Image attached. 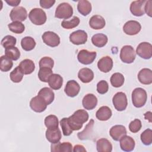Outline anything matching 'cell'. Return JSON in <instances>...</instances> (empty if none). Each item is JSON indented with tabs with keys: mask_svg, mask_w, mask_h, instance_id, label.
<instances>
[{
	"mask_svg": "<svg viewBox=\"0 0 152 152\" xmlns=\"http://www.w3.org/2000/svg\"><path fill=\"white\" fill-rule=\"evenodd\" d=\"M5 56L11 60L17 61L20 57V52L19 49L15 46H11L5 49Z\"/></svg>",
	"mask_w": 152,
	"mask_h": 152,
	"instance_id": "35",
	"label": "cell"
},
{
	"mask_svg": "<svg viewBox=\"0 0 152 152\" xmlns=\"http://www.w3.org/2000/svg\"><path fill=\"white\" fill-rule=\"evenodd\" d=\"M74 152H81V151H83V152H86V148H84V147L82 145H80V144H77V145H75L72 150Z\"/></svg>",
	"mask_w": 152,
	"mask_h": 152,
	"instance_id": "50",
	"label": "cell"
},
{
	"mask_svg": "<svg viewBox=\"0 0 152 152\" xmlns=\"http://www.w3.org/2000/svg\"><path fill=\"white\" fill-rule=\"evenodd\" d=\"M113 104L118 111H123L126 109L128 105V100L125 93L118 92L113 97Z\"/></svg>",
	"mask_w": 152,
	"mask_h": 152,
	"instance_id": "6",
	"label": "cell"
},
{
	"mask_svg": "<svg viewBox=\"0 0 152 152\" xmlns=\"http://www.w3.org/2000/svg\"><path fill=\"white\" fill-rule=\"evenodd\" d=\"M43 42L48 46L50 47H56L60 44V37L55 32L51 31H45L42 36Z\"/></svg>",
	"mask_w": 152,
	"mask_h": 152,
	"instance_id": "9",
	"label": "cell"
},
{
	"mask_svg": "<svg viewBox=\"0 0 152 152\" xmlns=\"http://www.w3.org/2000/svg\"><path fill=\"white\" fill-rule=\"evenodd\" d=\"M120 147L124 151H132L135 145L134 140L130 136L125 135L120 140Z\"/></svg>",
	"mask_w": 152,
	"mask_h": 152,
	"instance_id": "21",
	"label": "cell"
},
{
	"mask_svg": "<svg viewBox=\"0 0 152 152\" xmlns=\"http://www.w3.org/2000/svg\"><path fill=\"white\" fill-rule=\"evenodd\" d=\"M73 14V8L72 6L67 2L59 4L56 8L55 17L58 18L68 19Z\"/></svg>",
	"mask_w": 152,
	"mask_h": 152,
	"instance_id": "4",
	"label": "cell"
},
{
	"mask_svg": "<svg viewBox=\"0 0 152 152\" xmlns=\"http://www.w3.org/2000/svg\"><path fill=\"white\" fill-rule=\"evenodd\" d=\"M151 10H152V1H146L144 6V11L149 16L151 17Z\"/></svg>",
	"mask_w": 152,
	"mask_h": 152,
	"instance_id": "49",
	"label": "cell"
},
{
	"mask_svg": "<svg viewBox=\"0 0 152 152\" xmlns=\"http://www.w3.org/2000/svg\"><path fill=\"white\" fill-rule=\"evenodd\" d=\"M5 2L11 6L12 7H17L20 3V0H10V1H5Z\"/></svg>",
	"mask_w": 152,
	"mask_h": 152,
	"instance_id": "51",
	"label": "cell"
},
{
	"mask_svg": "<svg viewBox=\"0 0 152 152\" xmlns=\"http://www.w3.org/2000/svg\"><path fill=\"white\" fill-rule=\"evenodd\" d=\"M48 104L45 100L38 95L33 97L30 102L31 109L37 113H41L45 110Z\"/></svg>",
	"mask_w": 152,
	"mask_h": 152,
	"instance_id": "13",
	"label": "cell"
},
{
	"mask_svg": "<svg viewBox=\"0 0 152 152\" xmlns=\"http://www.w3.org/2000/svg\"><path fill=\"white\" fill-rule=\"evenodd\" d=\"M94 121L93 119H90L88 124L85 126L84 130L80 132L77 134V137L80 140H86L89 138L93 131Z\"/></svg>",
	"mask_w": 152,
	"mask_h": 152,
	"instance_id": "31",
	"label": "cell"
},
{
	"mask_svg": "<svg viewBox=\"0 0 152 152\" xmlns=\"http://www.w3.org/2000/svg\"><path fill=\"white\" fill-rule=\"evenodd\" d=\"M96 148L99 152H110L112 151V145L107 139L102 138L97 141Z\"/></svg>",
	"mask_w": 152,
	"mask_h": 152,
	"instance_id": "29",
	"label": "cell"
},
{
	"mask_svg": "<svg viewBox=\"0 0 152 152\" xmlns=\"http://www.w3.org/2000/svg\"><path fill=\"white\" fill-rule=\"evenodd\" d=\"M53 74L52 69L46 67L40 68L38 72V77L39 80L45 83H48L49 77Z\"/></svg>",
	"mask_w": 152,
	"mask_h": 152,
	"instance_id": "38",
	"label": "cell"
},
{
	"mask_svg": "<svg viewBox=\"0 0 152 152\" xmlns=\"http://www.w3.org/2000/svg\"><path fill=\"white\" fill-rule=\"evenodd\" d=\"M48 84L49 87L53 90H59L63 84L62 76L58 74H52L49 78Z\"/></svg>",
	"mask_w": 152,
	"mask_h": 152,
	"instance_id": "28",
	"label": "cell"
},
{
	"mask_svg": "<svg viewBox=\"0 0 152 152\" xmlns=\"http://www.w3.org/2000/svg\"><path fill=\"white\" fill-rule=\"evenodd\" d=\"M146 1L145 0H138L134 1L131 2L130 5L131 12L136 17H140L144 14V6Z\"/></svg>",
	"mask_w": 152,
	"mask_h": 152,
	"instance_id": "14",
	"label": "cell"
},
{
	"mask_svg": "<svg viewBox=\"0 0 152 152\" xmlns=\"http://www.w3.org/2000/svg\"><path fill=\"white\" fill-rule=\"evenodd\" d=\"M36 42L34 39L30 36H26L21 40V46L23 50L26 51H30L36 46Z\"/></svg>",
	"mask_w": 152,
	"mask_h": 152,
	"instance_id": "33",
	"label": "cell"
},
{
	"mask_svg": "<svg viewBox=\"0 0 152 152\" xmlns=\"http://www.w3.org/2000/svg\"><path fill=\"white\" fill-rule=\"evenodd\" d=\"M110 81L113 87L118 88L121 87L124 84L125 78L124 75L121 73L115 72L112 75Z\"/></svg>",
	"mask_w": 152,
	"mask_h": 152,
	"instance_id": "34",
	"label": "cell"
},
{
	"mask_svg": "<svg viewBox=\"0 0 152 152\" xmlns=\"http://www.w3.org/2000/svg\"><path fill=\"white\" fill-rule=\"evenodd\" d=\"M40 5L43 8L48 9L52 7L55 3V0H40L39 1Z\"/></svg>",
	"mask_w": 152,
	"mask_h": 152,
	"instance_id": "48",
	"label": "cell"
},
{
	"mask_svg": "<svg viewBox=\"0 0 152 152\" xmlns=\"http://www.w3.org/2000/svg\"><path fill=\"white\" fill-rule=\"evenodd\" d=\"M39 65L40 68L46 67L52 69L54 65V61L52 58L50 57L45 56L40 59V60L39 61Z\"/></svg>",
	"mask_w": 152,
	"mask_h": 152,
	"instance_id": "45",
	"label": "cell"
},
{
	"mask_svg": "<svg viewBox=\"0 0 152 152\" xmlns=\"http://www.w3.org/2000/svg\"><path fill=\"white\" fill-rule=\"evenodd\" d=\"M82 104L87 110H93L97 104V98L93 94H87L83 99Z\"/></svg>",
	"mask_w": 152,
	"mask_h": 152,
	"instance_id": "20",
	"label": "cell"
},
{
	"mask_svg": "<svg viewBox=\"0 0 152 152\" xmlns=\"http://www.w3.org/2000/svg\"><path fill=\"white\" fill-rule=\"evenodd\" d=\"M9 30L16 34H21L25 30L24 25L20 21H12L8 24Z\"/></svg>",
	"mask_w": 152,
	"mask_h": 152,
	"instance_id": "39",
	"label": "cell"
},
{
	"mask_svg": "<svg viewBox=\"0 0 152 152\" xmlns=\"http://www.w3.org/2000/svg\"><path fill=\"white\" fill-rule=\"evenodd\" d=\"M37 95L42 98L48 105L52 103L55 99V94L53 90L49 87H43L40 89Z\"/></svg>",
	"mask_w": 152,
	"mask_h": 152,
	"instance_id": "23",
	"label": "cell"
},
{
	"mask_svg": "<svg viewBox=\"0 0 152 152\" xmlns=\"http://www.w3.org/2000/svg\"><path fill=\"white\" fill-rule=\"evenodd\" d=\"M140 138L144 145H150L152 143V130L150 128L145 129L141 133Z\"/></svg>",
	"mask_w": 152,
	"mask_h": 152,
	"instance_id": "42",
	"label": "cell"
},
{
	"mask_svg": "<svg viewBox=\"0 0 152 152\" xmlns=\"http://www.w3.org/2000/svg\"><path fill=\"white\" fill-rule=\"evenodd\" d=\"M147 94L146 91L141 87L135 88L132 92V102L135 107H141L146 103Z\"/></svg>",
	"mask_w": 152,
	"mask_h": 152,
	"instance_id": "2",
	"label": "cell"
},
{
	"mask_svg": "<svg viewBox=\"0 0 152 152\" xmlns=\"http://www.w3.org/2000/svg\"><path fill=\"white\" fill-rule=\"evenodd\" d=\"M138 79L142 84H151L152 83V71L149 68L141 69L138 74Z\"/></svg>",
	"mask_w": 152,
	"mask_h": 152,
	"instance_id": "19",
	"label": "cell"
},
{
	"mask_svg": "<svg viewBox=\"0 0 152 152\" xmlns=\"http://www.w3.org/2000/svg\"><path fill=\"white\" fill-rule=\"evenodd\" d=\"M78 77L81 82L88 83L93 80L94 72L88 68H83L78 71Z\"/></svg>",
	"mask_w": 152,
	"mask_h": 152,
	"instance_id": "24",
	"label": "cell"
},
{
	"mask_svg": "<svg viewBox=\"0 0 152 152\" xmlns=\"http://www.w3.org/2000/svg\"><path fill=\"white\" fill-rule=\"evenodd\" d=\"M113 65V60L109 56L102 57L97 62V67L99 69L104 73L109 72L112 69Z\"/></svg>",
	"mask_w": 152,
	"mask_h": 152,
	"instance_id": "18",
	"label": "cell"
},
{
	"mask_svg": "<svg viewBox=\"0 0 152 152\" xmlns=\"http://www.w3.org/2000/svg\"><path fill=\"white\" fill-rule=\"evenodd\" d=\"M88 36L84 30H78L73 31L69 35V41L74 45H80L84 44L87 40Z\"/></svg>",
	"mask_w": 152,
	"mask_h": 152,
	"instance_id": "10",
	"label": "cell"
},
{
	"mask_svg": "<svg viewBox=\"0 0 152 152\" xmlns=\"http://www.w3.org/2000/svg\"><path fill=\"white\" fill-rule=\"evenodd\" d=\"M61 126L62 128V133L65 136H69L72 133L73 130L70 127L68 122V118H64L60 121Z\"/></svg>",
	"mask_w": 152,
	"mask_h": 152,
	"instance_id": "44",
	"label": "cell"
},
{
	"mask_svg": "<svg viewBox=\"0 0 152 152\" xmlns=\"http://www.w3.org/2000/svg\"><path fill=\"white\" fill-rule=\"evenodd\" d=\"M88 113L87 111L78 109L68 118V122L73 131H78L83 127V124L88 121Z\"/></svg>",
	"mask_w": 152,
	"mask_h": 152,
	"instance_id": "1",
	"label": "cell"
},
{
	"mask_svg": "<svg viewBox=\"0 0 152 152\" xmlns=\"http://www.w3.org/2000/svg\"><path fill=\"white\" fill-rule=\"evenodd\" d=\"M109 85L106 81L101 80L97 84V91L100 94H104L107 92Z\"/></svg>",
	"mask_w": 152,
	"mask_h": 152,
	"instance_id": "47",
	"label": "cell"
},
{
	"mask_svg": "<svg viewBox=\"0 0 152 152\" xmlns=\"http://www.w3.org/2000/svg\"><path fill=\"white\" fill-rule=\"evenodd\" d=\"M144 118H145V119H147V120L148 119L149 121V122H151V112L150 111H149V112H147L145 113H144Z\"/></svg>",
	"mask_w": 152,
	"mask_h": 152,
	"instance_id": "52",
	"label": "cell"
},
{
	"mask_svg": "<svg viewBox=\"0 0 152 152\" xmlns=\"http://www.w3.org/2000/svg\"><path fill=\"white\" fill-rule=\"evenodd\" d=\"M13 66L12 60L5 55L1 56L0 59V69L2 72L9 71Z\"/></svg>",
	"mask_w": 152,
	"mask_h": 152,
	"instance_id": "36",
	"label": "cell"
},
{
	"mask_svg": "<svg viewBox=\"0 0 152 152\" xmlns=\"http://www.w3.org/2000/svg\"><path fill=\"white\" fill-rule=\"evenodd\" d=\"M97 53L96 52H90L86 49H82L79 51L77 55L78 61L84 65H89L93 62L96 58Z\"/></svg>",
	"mask_w": 152,
	"mask_h": 152,
	"instance_id": "8",
	"label": "cell"
},
{
	"mask_svg": "<svg viewBox=\"0 0 152 152\" xmlns=\"http://www.w3.org/2000/svg\"><path fill=\"white\" fill-rule=\"evenodd\" d=\"M106 24L104 18L99 15L92 16L89 20L90 27L94 30H100L103 28Z\"/></svg>",
	"mask_w": 152,
	"mask_h": 152,
	"instance_id": "22",
	"label": "cell"
},
{
	"mask_svg": "<svg viewBox=\"0 0 152 152\" xmlns=\"http://www.w3.org/2000/svg\"><path fill=\"white\" fill-rule=\"evenodd\" d=\"M28 18L33 24L37 26L45 24L47 19L45 12L39 8H33L28 14Z\"/></svg>",
	"mask_w": 152,
	"mask_h": 152,
	"instance_id": "3",
	"label": "cell"
},
{
	"mask_svg": "<svg viewBox=\"0 0 152 152\" xmlns=\"http://www.w3.org/2000/svg\"><path fill=\"white\" fill-rule=\"evenodd\" d=\"M45 125L47 128H58L59 125L58 118L54 115H48L45 119Z\"/></svg>",
	"mask_w": 152,
	"mask_h": 152,
	"instance_id": "40",
	"label": "cell"
},
{
	"mask_svg": "<svg viewBox=\"0 0 152 152\" xmlns=\"http://www.w3.org/2000/svg\"><path fill=\"white\" fill-rule=\"evenodd\" d=\"M18 66L25 75L31 74L35 69V64L34 62L29 59H26L21 61Z\"/></svg>",
	"mask_w": 152,
	"mask_h": 152,
	"instance_id": "25",
	"label": "cell"
},
{
	"mask_svg": "<svg viewBox=\"0 0 152 152\" xmlns=\"http://www.w3.org/2000/svg\"><path fill=\"white\" fill-rule=\"evenodd\" d=\"M91 4L87 0L79 1L77 4V10L78 12L84 16L89 14L91 11Z\"/></svg>",
	"mask_w": 152,
	"mask_h": 152,
	"instance_id": "32",
	"label": "cell"
},
{
	"mask_svg": "<svg viewBox=\"0 0 152 152\" xmlns=\"http://www.w3.org/2000/svg\"><path fill=\"white\" fill-rule=\"evenodd\" d=\"M80 18L77 16H74L70 20H64L61 23V26L65 29H72L76 27L80 24Z\"/></svg>",
	"mask_w": 152,
	"mask_h": 152,
	"instance_id": "37",
	"label": "cell"
},
{
	"mask_svg": "<svg viewBox=\"0 0 152 152\" xmlns=\"http://www.w3.org/2000/svg\"><path fill=\"white\" fill-rule=\"evenodd\" d=\"M24 74L18 66L17 67L15 68L11 72L10 74V77L11 80L15 83H18L21 82L23 78Z\"/></svg>",
	"mask_w": 152,
	"mask_h": 152,
	"instance_id": "41",
	"label": "cell"
},
{
	"mask_svg": "<svg viewBox=\"0 0 152 152\" xmlns=\"http://www.w3.org/2000/svg\"><path fill=\"white\" fill-rule=\"evenodd\" d=\"M112 112L111 109L106 106L100 107L96 113V116L99 121H106L110 118Z\"/></svg>",
	"mask_w": 152,
	"mask_h": 152,
	"instance_id": "26",
	"label": "cell"
},
{
	"mask_svg": "<svg viewBox=\"0 0 152 152\" xmlns=\"http://www.w3.org/2000/svg\"><path fill=\"white\" fill-rule=\"evenodd\" d=\"M16 43V38L11 35L5 36L1 40V45L5 49L9 47L15 46Z\"/></svg>",
	"mask_w": 152,
	"mask_h": 152,
	"instance_id": "43",
	"label": "cell"
},
{
	"mask_svg": "<svg viewBox=\"0 0 152 152\" xmlns=\"http://www.w3.org/2000/svg\"><path fill=\"white\" fill-rule=\"evenodd\" d=\"M136 57L134 49L131 45L124 46L120 52V58L121 61L126 64L132 63Z\"/></svg>",
	"mask_w": 152,
	"mask_h": 152,
	"instance_id": "5",
	"label": "cell"
},
{
	"mask_svg": "<svg viewBox=\"0 0 152 152\" xmlns=\"http://www.w3.org/2000/svg\"><path fill=\"white\" fill-rule=\"evenodd\" d=\"M141 29V26L139 22L135 20H129L125 23L123 27L124 33L129 36L137 34Z\"/></svg>",
	"mask_w": 152,
	"mask_h": 152,
	"instance_id": "11",
	"label": "cell"
},
{
	"mask_svg": "<svg viewBox=\"0 0 152 152\" xmlns=\"http://www.w3.org/2000/svg\"><path fill=\"white\" fill-rule=\"evenodd\" d=\"M72 151V145L69 142H58L51 144L52 152H68Z\"/></svg>",
	"mask_w": 152,
	"mask_h": 152,
	"instance_id": "27",
	"label": "cell"
},
{
	"mask_svg": "<svg viewBox=\"0 0 152 152\" xmlns=\"http://www.w3.org/2000/svg\"><path fill=\"white\" fill-rule=\"evenodd\" d=\"M46 138L52 144L59 142L62 138L61 131L59 128H48L46 131Z\"/></svg>",
	"mask_w": 152,
	"mask_h": 152,
	"instance_id": "17",
	"label": "cell"
},
{
	"mask_svg": "<svg viewBox=\"0 0 152 152\" xmlns=\"http://www.w3.org/2000/svg\"><path fill=\"white\" fill-rule=\"evenodd\" d=\"M109 134L113 140L118 141L126 135V129L124 125H116L110 128Z\"/></svg>",
	"mask_w": 152,
	"mask_h": 152,
	"instance_id": "15",
	"label": "cell"
},
{
	"mask_svg": "<svg viewBox=\"0 0 152 152\" xmlns=\"http://www.w3.org/2000/svg\"><path fill=\"white\" fill-rule=\"evenodd\" d=\"M142 127V124L140 119H135L129 124V129L132 133L138 132Z\"/></svg>",
	"mask_w": 152,
	"mask_h": 152,
	"instance_id": "46",
	"label": "cell"
},
{
	"mask_svg": "<svg viewBox=\"0 0 152 152\" xmlns=\"http://www.w3.org/2000/svg\"><path fill=\"white\" fill-rule=\"evenodd\" d=\"M10 17L12 21H23L27 17V12L23 7H15L11 10Z\"/></svg>",
	"mask_w": 152,
	"mask_h": 152,
	"instance_id": "12",
	"label": "cell"
},
{
	"mask_svg": "<svg viewBox=\"0 0 152 152\" xmlns=\"http://www.w3.org/2000/svg\"><path fill=\"white\" fill-rule=\"evenodd\" d=\"M137 54L144 59H149L152 56V45L151 43L143 42L140 43L137 49Z\"/></svg>",
	"mask_w": 152,
	"mask_h": 152,
	"instance_id": "7",
	"label": "cell"
},
{
	"mask_svg": "<svg viewBox=\"0 0 152 152\" xmlns=\"http://www.w3.org/2000/svg\"><path fill=\"white\" fill-rule=\"evenodd\" d=\"M108 38L107 36L103 33H97L94 34L91 37V42L97 48H102L107 43Z\"/></svg>",
	"mask_w": 152,
	"mask_h": 152,
	"instance_id": "30",
	"label": "cell"
},
{
	"mask_svg": "<svg viewBox=\"0 0 152 152\" xmlns=\"http://www.w3.org/2000/svg\"><path fill=\"white\" fill-rule=\"evenodd\" d=\"M65 94L71 97H75L78 95L80 90V86L79 84L75 80L68 81L65 87Z\"/></svg>",
	"mask_w": 152,
	"mask_h": 152,
	"instance_id": "16",
	"label": "cell"
}]
</instances>
